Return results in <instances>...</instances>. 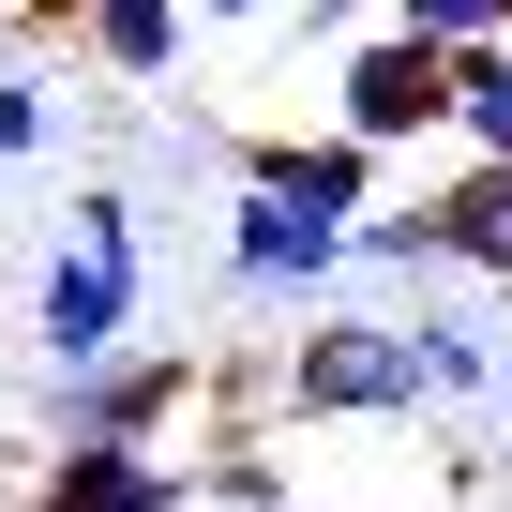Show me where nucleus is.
Here are the masks:
<instances>
[{"mask_svg": "<svg viewBox=\"0 0 512 512\" xmlns=\"http://www.w3.org/2000/svg\"><path fill=\"white\" fill-rule=\"evenodd\" d=\"M46 136H61V91L46 76H0V166H31Z\"/></svg>", "mask_w": 512, "mask_h": 512, "instance_id": "nucleus-14", "label": "nucleus"}, {"mask_svg": "<svg viewBox=\"0 0 512 512\" xmlns=\"http://www.w3.org/2000/svg\"><path fill=\"white\" fill-rule=\"evenodd\" d=\"M437 241H452V272L512 302V166H452L437 181Z\"/></svg>", "mask_w": 512, "mask_h": 512, "instance_id": "nucleus-9", "label": "nucleus"}, {"mask_svg": "<svg viewBox=\"0 0 512 512\" xmlns=\"http://www.w3.org/2000/svg\"><path fill=\"white\" fill-rule=\"evenodd\" d=\"M0 16H16V0H0Z\"/></svg>", "mask_w": 512, "mask_h": 512, "instance_id": "nucleus-19", "label": "nucleus"}, {"mask_svg": "<svg viewBox=\"0 0 512 512\" xmlns=\"http://www.w3.org/2000/svg\"><path fill=\"white\" fill-rule=\"evenodd\" d=\"M76 31H91V61H106L121 91L181 76V46H196V16H181V0H76Z\"/></svg>", "mask_w": 512, "mask_h": 512, "instance_id": "nucleus-10", "label": "nucleus"}, {"mask_svg": "<svg viewBox=\"0 0 512 512\" xmlns=\"http://www.w3.org/2000/svg\"><path fill=\"white\" fill-rule=\"evenodd\" d=\"M256 407H272L287 437H317V422H422L437 392H422V347H407V317H317L272 377H256Z\"/></svg>", "mask_w": 512, "mask_h": 512, "instance_id": "nucleus-2", "label": "nucleus"}, {"mask_svg": "<svg viewBox=\"0 0 512 512\" xmlns=\"http://www.w3.org/2000/svg\"><path fill=\"white\" fill-rule=\"evenodd\" d=\"M241 196H287V211H317V226H362V211H392L407 181H392V151H362V136H332V121H272V136H241Z\"/></svg>", "mask_w": 512, "mask_h": 512, "instance_id": "nucleus-5", "label": "nucleus"}, {"mask_svg": "<svg viewBox=\"0 0 512 512\" xmlns=\"http://www.w3.org/2000/svg\"><path fill=\"white\" fill-rule=\"evenodd\" d=\"M196 407H226V377L196 347H121L106 377H61L46 392V452H196Z\"/></svg>", "mask_w": 512, "mask_h": 512, "instance_id": "nucleus-3", "label": "nucleus"}, {"mask_svg": "<svg viewBox=\"0 0 512 512\" xmlns=\"http://www.w3.org/2000/svg\"><path fill=\"white\" fill-rule=\"evenodd\" d=\"M452 166H512V46L452 61Z\"/></svg>", "mask_w": 512, "mask_h": 512, "instance_id": "nucleus-12", "label": "nucleus"}, {"mask_svg": "<svg viewBox=\"0 0 512 512\" xmlns=\"http://www.w3.org/2000/svg\"><path fill=\"white\" fill-rule=\"evenodd\" d=\"M407 347H422V392H437V407H497V377H512V347H497V317L467 302V272H437V287L407 302Z\"/></svg>", "mask_w": 512, "mask_h": 512, "instance_id": "nucleus-7", "label": "nucleus"}, {"mask_svg": "<svg viewBox=\"0 0 512 512\" xmlns=\"http://www.w3.org/2000/svg\"><path fill=\"white\" fill-rule=\"evenodd\" d=\"M272 512H317V497H272Z\"/></svg>", "mask_w": 512, "mask_h": 512, "instance_id": "nucleus-18", "label": "nucleus"}, {"mask_svg": "<svg viewBox=\"0 0 512 512\" xmlns=\"http://www.w3.org/2000/svg\"><path fill=\"white\" fill-rule=\"evenodd\" d=\"M497 437H512V377H497Z\"/></svg>", "mask_w": 512, "mask_h": 512, "instance_id": "nucleus-17", "label": "nucleus"}, {"mask_svg": "<svg viewBox=\"0 0 512 512\" xmlns=\"http://www.w3.org/2000/svg\"><path fill=\"white\" fill-rule=\"evenodd\" d=\"M31 512H211L166 452H46V497Z\"/></svg>", "mask_w": 512, "mask_h": 512, "instance_id": "nucleus-8", "label": "nucleus"}, {"mask_svg": "<svg viewBox=\"0 0 512 512\" xmlns=\"http://www.w3.org/2000/svg\"><path fill=\"white\" fill-rule=\"evenodd\" d=\"M347 272H377V287H407V302H422V287L452 272V241H437V196H392V211H362V226H347Z\"/></svg>", "mask_w": 512, "mask_h": 512, "instance_id": "nucleus-11", "label": "nucleus"}, {"mask_svg": "<svg viewBox=\"0 0 512 512\" xmlns=\"http://www.w3.org/2000/svg\"><path fill=\"white\" fill-rule=\"evenodd\" d=\"M377 31H407V46H437V61H482V46H512V0H392Z\"/></svg>", "mask_w": 512, "mask_h": 512, "instance_id": "nucleus-13", "label": "nucleus"}, {"mask_svg": "<svg viewBox=\"0 0 512 512\" xmlns=\"http://www.w3.org/2000/svg\"><path fill=\"white\" fill-rule=\"evenodd\" d=\"M287 16H302V31H332V46H362V31L392 16V0H287Z\"/></svg>", "mask_w": 512, "mask_h": 512, "instance_id": "nucleus-15", "label": "nucleus"}, {"mask_svg": "<svg viewBox=\"0 0 512 512\" xmlns=\"http://www.w3.org/2000/svg\"><path fill=\"white\" fill-rule=\"evenodd\" d=\"M181 16H196V31H256L272 0H181Z\"/></svg>", "mask_w": 512, "mask_h": 512, "instance_id": "nucleus-16", "label": "nucleus"}, {"mask_svg": "<svg viewBox=\"0 0 512 512\" xmlns=\"http://www.w3.org/2000/svg\"><path fill=\"white\" fill-rule=\"evenodd\" d=\"M332 136H362V151H422V136H452V61L407 46V31H362V46L332 61Z\"/></svg>", "mask_w": 512, "mask_h": 512, "instance_id": "nucleus-4", "label": "nucleus"}, {"mask_svg": "<svg viewBox=\"0 0 512 512\" xmlns=\"http://www.w3.org/2000/svg\"><path fill=\"white\" fill-rule=\"evenodd\" d=\"M136 302H151V241H136V211L91 181V196L61 211V241H46V287H31L46 392H61V377H106V362L136 347Z\"/></svg>", "mask_w": 512, "mask_h": 512, "instance_id": "nucleus-1", "label": "nucleus"}, {"mask_svg": "<svg viewBox=\"0 0 512 512\" xmlns=\"http://www.w3.org/2000/svg\"><path fill=\"white\" fill-rule=\"evenodd\" d=\"M332 272H347V226H317V211H287V196H241V211H226V287H241V302L332 287Z\"/></svg>", "mask_w": 512, "mask_h": 512, "instance_id": "nucleus-6", "label": "nucleus"}]
</instances>
